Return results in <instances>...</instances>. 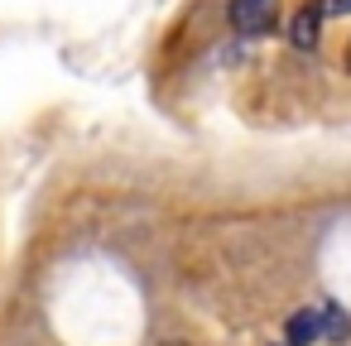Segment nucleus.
Here are the masks:
<instances>
[{
	"instance_id": "nucleus-1",
	"label": "nucleus",
	"mask_w": 351,
	"mask_h": 346,
	"mask_svg": "<svg viewBox=\"0 0 351 346\" xmlns=\"http://www.w3.org/2000/svg\"><path fill=\"white\" fill-rule=\"evenodd\" d=\"M279 15V0H231V29L236 34H265Z\"/></svg>"
},
{
	"instance_id": "nucleus-2",
	"label": "nucleus",
	"mask_w": 351,
	"mask_h": 346,
	"mask_svg": "<svg viewBox=\"0 0 351 346\" xmlns=\"http://www.w3.org/2000/svg\"><path fill=\"white\" fill-rule=\"evenodd\" d=\"M322 336V308H298L284 322V346H313Z\"/></svg>"
},
{
	"instance_id": "nucleus-3",
	"label": "nucleus",
	"mask_w": 351,
	"mask_h": 346,
	"mask_svg": "<svg viewBox=\"0 0 351 346\" xmlns=\"http://www.w3.org/2000/svg\"><path fill=\"white\" fill-rule=\"evenodd\" d=\"M317 34H322V15H317V5L298 10V15H293V25H289V39H293V49L313 53V49H317Z\"/></svg>"
},
{
	"instance_id": "nucleus-4",
	"label": "nucleus",
	"mask_w": 351,
	"mask_h": 346,
	"mask_svg": "<svg viewBox=\"0 0 351 346\" xmlns=\"http://www.w3.org/2000/svg\"><path fill=\"white\" fill-rule=\"evenodd\" d=\"M322 336H327V341H337V346L351 336V317H346L337 303H322Z\"/></svg>"
},
{
	"instance_id": "nucleus-5",
	"label": "nucleus",
	"mask_w": 351,
	"mask_h": 346,
	"mask_svg": "<svg viewBox=\"0 0 351 346\" xmlns=\"http://www.w3.org/2000/svg\"><path fill=\"white\" fill-rule=\"evenodd\" d=\"M317 15L332 20V15H351V0H317Z\"/></svg>"
}]
</instances>
